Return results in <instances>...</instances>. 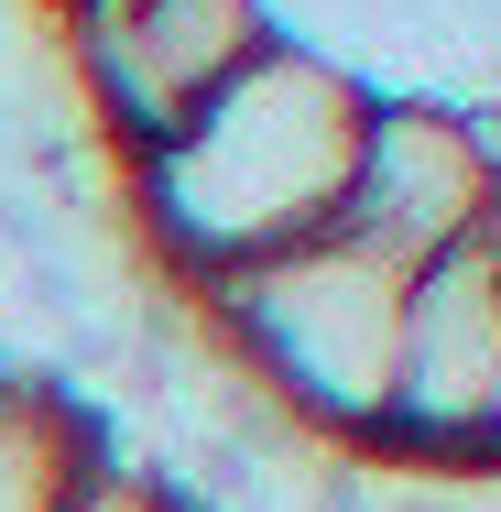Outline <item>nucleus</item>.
Here are the masks:
<instances>
[{
  "instance_id": "obj_1",
  "label": "nucleus",
  "mask_w": 501,
  "mask_h": 512,
  "mask_svg": "<svg viewBox=\"0 0 501 512\" xmlns=\"http://www.w3.org/2000/svg\"><path fill=\"white\" fill-rule=\"evenodd\" d=\"M371 77L316 55L295 33H273L218 99L131 153V197L153 218L164 262L207 284V273H240L262 251H295L316 229H338V197H349V164H360V131H371Z\"/></svg>"
},
{
  "instance_id": "obj_2",
  "label": "nucleus",
  "mask_w": 501,
  "mask_h": 512,
  "mask_svg": "<svg viewBox=\"0 0 501 512\" xmlns=\"http://www.w3.org/2000/svg\"><path fill=\"white\" fill-rule=\"evenodd\" d=\"M414 273L349 229H316L295 251H262L240 273H207L197 316L240 349V371L327 447H371L393 414V349Z\"/></svg>"
},
{
  "instance_id": "obj_3",
  "label": "nucleus",
  "mask_w": 501,
  "mask_h": 512,
  "mask_svg": "<svg viewBox=\"0 0 501 512\" xmlns=\"http://www.w3.org/2000/svg\"><path fill=\"white\" fill-rule=\"evenodd\" d=\"M77 77L109 153H153L197 120L284 22L273 0H66Z\"/></svg>"
},
{
  "instance_id": "obj_4",
  "label": "nucleus",
  "mask_w": 501,
  "mask_h": 512,
  "mask_svg": "<svg viewBox=\"0 0 501 512\" xmlns=\"http://www.w3.org/2000/svg\"><path fill=\"white\" fill-rule=\"evenodd\" d=\"M491 436H501V251L458 240L403 295L393 414L371 447L425 458V469H491Z\"/></svg>"
},
{
  "instance_id": "obj_5",
  "label": "nucleus",
  "mask_w": 501,
  "mask_h": 512,
  "mask_svg": "<svg viewBox=\"0 0 501 512\" xmlns=\"http://www.w3.org/2000/svg\"><path fill=\"white\" fill-rule=\"evenodd\" d=\"M480 218H491V164H480L469 120L447 99H371V131H360L338 229L371 240L403 273H425V262H447L458 240H480Z\"/></svg>"
},
{
  "instance_id": "obj_6",
  "label": "nucleus",
  "mask_w": 501,
  "mask_h": 512,
  "mask_svg": "<svg viewBox=\"0 0 501 512\" xmlns=\"http://www.w3.org/2000/svg\"><path fill=\"white\" fill-rule=\"evenodd\" d=\"M99 469L88 414L44 382H0V512H66Z\"/></svg>"
},
{
  "instance_id": "obj_7",
  "label": "nucleus",
  "mask_w": 501,
  "mask_h": 512,
  "mask_svg": "<svg viewBox=\"0 0 501 512\" xmlns=\"http://www.w3.org/2000/svg\"><path fill=\"white\" fill-rule=\"evenodd\" d=\"M66 512H186V491H175L164 469H142V458H99L88 491H77Z\"/></svg>"
},
{
  "instance_id": "obj_8",
  "label": "nucleus",
  "mask_w": 501,
  "mask_h": 512,
  "mask_svg": "<svg viewBox=\"0 0 501 512\" xmlns=\"http://www.w3.org/2000/svg\"><path fill=\"white\" fill-rule=\"evenodd\" d=\"M491 469H501V436H491Z\"/></svg>"
}]
</instances>
